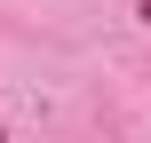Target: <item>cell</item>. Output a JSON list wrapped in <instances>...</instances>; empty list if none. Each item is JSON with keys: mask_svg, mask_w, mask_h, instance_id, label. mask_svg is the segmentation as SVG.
<instances>
[{"mask_svg": "<svg viewBox=\"0 0 151 143\" xmlns=\"http://www.w3.org/2000/svg\"><path fill=\"white\" fill-rule=\"evenodd\" d=\"M143 16H151V0H143Z\"/></svg>", "mask_w": 151, "mask_h": 143, "instance_id": "obj_1", "label": "cell"}]
</instances>
